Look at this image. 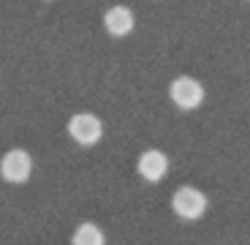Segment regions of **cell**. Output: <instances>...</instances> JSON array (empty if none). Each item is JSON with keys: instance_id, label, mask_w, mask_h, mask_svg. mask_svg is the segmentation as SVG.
I'll use <instances>...</instances> for the list:
<instances>
[{"instance_id": "obj_1", "label": "cell", "mask_w": 250, "mask_h": 245, "mask_svg": "<svg viewBox=\"0 0 250 245\" xmlns=\"http://www.w3.org/2000/svg\"><path fill=\"white\" fill-rule=\"evenodd\" d=\"M68 136L82 147H93L104 136V123L93 112H79L68 120Z\"/></svg>"}, {"instance_id": "obj_2", "label": "cell", "mask_w": 250, "mask_h": 245, "mask_svg": "<svg viewBox=\"0 0 250 245\" xmlns=\"http://www.w3.org/2000/svg\"><path fill=\"white\" fill-rule=\"evenodd\" d=\"M169 98L174 101V107H180L182 112H190V109H199L204 104V88L193 76H177L169 85Z\"/></svg>"}, {"instance_id": "obj_3", "label": "cell", "mask_w": 250, "mask_h": 245, "mask_svg": "<svg viewBox=\"0 0 250 245\" xmlns=\"http://www.w3.org/2000/svg\"><path fill=\"white\" fill-rule=\"evenodd\" d=\"M171 210L182 221H199L207 213V196L199 188H193V185H182L171 196Z\"/></svg>"}, {"instance_id": "obj_4", "label": "cell", "mask_w": 250, "mask_h": 245, "mask_svg": "<svg viewBox=\"0 0 250 245\" xmlns=\"http://www.w3.org/2000/svg\"><path fill=\"white\" fill-rule=\"evenodd\" d=\"M30 172H33V158L22 147H14V150H8L6 156L0 158V177L6 182H11V185L27 182Z\"/></svg>"}, {"instance_id": "obj_5", "label": "cell", "mask_w": 250, "mask_h": 245, "mask_svg": "<svg viewBox=\"0 0 250 245\" xmlns=\"http://www.w3.org/2000/svg\"><path fill=\"white\" fill-rule=\"evenodd\" d=\"M136 169L147 182H161L169 172V156L163 150H144L136 161Z\"/></svg>"}, {"instance_id": "obj_6", "label": "cell", "mask_w": 250, "mask_h": 245, "mask_svg": "<svg viewBox=\"0 0 250 245\" xmlns=\"http://www.w3.org/2000/svg\"><path fill=\"white\" fill-rule=\"evenodd\" d=\"M136 19H133V11L128 6H112L106 14H104V27H106L109 36L114 38H123L133 30Z\"/></svg>"}, {"instance_id": "obj_7", "label": "cell", "mask_w": 250, "mask_h": 245, "mask_svg": "<svg viewBox=\"0 0 250 245\" xmlns=\"http://www.w3.org/2000/svg\"><path fill=\"white\" fill-rule=\"evenodd\" d=\"M71 245H106V234H104V229L95 226V223H79L74 232V237H71Z\"/></svg>"}]
</instances>
